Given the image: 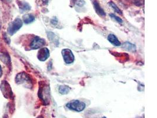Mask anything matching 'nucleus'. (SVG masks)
<instances>
[{
  "label": "nucleus",
  "instance_id": "1",
  "mask_svg": "<svg viewBox=\"0 0 157 118\" xmlns=\"http://www.w3.org/2000/svg\"><path fill=\"white\" fill-rule=\"evenodd\" d=\"M67 107L72 111L76 112H82L86 108V103L81 102L78 100L71 101L67 104Z\"/></svg>",
  "mask_w": 157,
  "mask_h": 118
},
{
  "label": "nucleus",
  "instance_id": "2",
  "mask_svg": "<svg viewBox=\"0 0 157 118\" xmlns=\"http://www.w3.org/2000/svg\"><path fill=\"white\" fill-rule=\"evenodd\" d=\"M22 24H23V22L20 18H17L15 19L14 21H13L10 24L8 28V34L10 36L14 35L15 33H17L21 28Z\"/></svg>",
  "mask_w": 157,
  "mask_h": 118
},
{
  "label": "nucleus",
  "instance_id": "3",
  "mask_svg": "<svg viewBox=\"0 0 157 118\" xmlns=\"http://www.w3.org/2000/svg\"><path fill=\"white\" fill-rule=\"evenodd\" d=\"M15 81L18 84H21V85H27L29 87L31 86L32 81L29 76V74H27L24 72L18 74L15 77Z\"/></svg>",
  "mask_w": 157,
  "mask_h": 118
},
{
  "label": "nucleus",
  "instance_id": "4",
  "mask_svg": "<svg viewBox=\"0 0 157 118\" xmlns=\"http://www.w3.org/2000/svg\"><path fill=\"white\" fill-rule=\"evenodd\" d=\"M45 44H46V41L44 39L38 36H36L33 39L30 44V48L33 50L38 49L41 48Z\"/></svg>",
  "mask_w": 157,
  "mask_h": 118
},
{
  "label": "nucleus",
  "instance_id": "5",
  "mask_svg": "<svg viewBox=\"0 0 157 118\" xmlns=\"http://www.w3.org/2000/svg\"><path fill=\"white\" fill-rule=\"evenodd\" d=\"M62 55L65 62L67 64H71L74 62L75 57L70 49H63L62 50Z\"/></svg>",
  "mask_w": 157,
  "mask_h": 118
},
{
  "label": "nucleus",
  "instance_id": "6",
  "mask_svg": "<svg viewBox=\"0 0 157 118\" xmlns=\"http://www.w3.org/2000/svg\"><path fill=\"white\" fill-rule=\"evenodd\" d=\"M49 57H50V51L46 47L41 48L38 52L37 57L39 60L41 61H45Z\"/></svg>",
  "mask_w": 157,
  "mask_h": 118
},
{
  "label": "nucleus",
  "instance_id": "7",
  "mask_svg": "<svg viewBox=\"0 0 157 118\" xmlns=\"http://www.w3.org/2000/svg\"><path fill=\"white\" fill-rule=\"evenodd\" d=\"M1 89L2 92L4 93V95L6 97L7 96H11L10 93L12 94V92L11 91L10 86L8 83V82L6 81H2V84L1 85Z\"/></svg>",
  "mask_w": 157,
  "mask_h": 118
},
{
  "label": "nucleus",
  "instance_id": "8",
  "mask_svg": "<svg viewBox=\"0 0 157 118\" xmlns=\"http://www.w3.org/2000/svg\"><path fill=\"white\" fill-rule=\"evenodd\" d=\"M93 6H94V8L95 9V12L100 16L105 17L106 15L104 10L100 6V4L97 1L95 0L93 1Z\"/></svg>",
  "mask_w": 157,
  "mask_h": 118
},
{
  "label": "nucleus",
  "instance_id": "9",
  "mask_svg": "<svg viewBox=\"0 0 157 118\" xmlns=\"http://www.w3.org/2000/svg\"><path fill=\"white\" fill-rule=\"evenodd\" d=\"M108 40L115 46H120L121 45L120 41L118 40L117 37L113 34H110L108 36Z\"/></svg>",
  "mask_w": 157,
  "mask_h": 118
},
{
  "label": "nucleus",
  "instance_id": "10",
  "mask_svg": "<svg viewBox=\"0 0 157 118\" xmlns=\"http://www.w3.org/2000/svg\"><path fill=\"white\" fill-rule=\"evenodd\" d=\"M122 47L126 50L129 52H135L136 50V46L134 44L129 42H125L122 45Z\"/></svg>",
  "mask_w": 157,
  "mask_h": 118
},
{
  "label": "nucleus",
  "instance_id": "11",
  "mask_svg": "<svg viewBox=\"0 0 157 118\" xmlns=\"http://www.w3.org/2000/svg\"><path fill=\"white\" fill-rule=\"evenodd\" d=\"M0 59L4 63H5L6 65H9L10 61V57L7 53H6L5 52H1L0 53Z\"/></svg>",
  "mask_w": 157,
  "mask_h": 118
},
{
  "label": "nucleus",
  "instance_id": "12",
  "mask_svg": "<svg viewBox=\"0 0 157 118\" xmlns=\"http://www.w3.org/2000/svg\"><path fill=\"white\" fill-rule=\"evenodd\" d=\"M34 20H35V17L32 14H27L23 16V22L27 24L33 22Z\"/></svg>",
  "mask_w": 157,
  "mask_h": 118
},
{
  "label": "nucleus",
  "instance_id": "13",
  "mask_svg": "<svg viewBox=\"0 0 157 118\" xmlns=\"http://www.w3.org/2000/svg\"><path fill=\"white\" fill-rule=\"evenodd\" d=\"M18 6L20 9L22 11H29L31 9V6L29 5V3L24 1L18 2Z\"/></svg>",
  "mask_w": 157,
  "mask_h": 118
},
{
  "label": "nucleus",
  "instance_id": "14",
  "mask_svg": "<svg viewBox=\"0 0 157 118\" xmlns=\"http://www.w3.org/2000/svg\"><path fill=\"white\" fill-rule=\"evenodd\" d=\"M108 4H109V6L111 7H112V8L114 10L115 12H116L117 13H118V14H122L121 10L118 8V7L115 4L114 2H113V1H109V2H108Z\"/></svg>",
  "mask_w": 157,
  "mask_h": 118
},
{
  "label": "nucleus",
  "instance_id": "15",
  "mask_svg": "<svg viewBox=\"0 0 157 118\" xmlns=\"http://www.w3.org/2000/svg\"><path fill=\"white\" fill-rule=\"evenodd\" d=\"M70 88L67 86H60L59 88V92L62 95H67L70 92Z\"/></svg>",
  "mask_w": 157,
  "mask_h": 118
},
{
  "label": "nucleus",
  "instance_id": "16",
  "mask_svg": "<svg viewBox=\"0 0 157 118\" xmlns=\"http://www.w3.org/2000/svg\"><path fill=\"white\" fill-rule=\"evenodd\" d=\"M110 15V17H112V18H113L114 20H116V22H118V23H122V20L121 18H120L119 17H117V16H116L114 14H109Z\"/></svg>",
  "mask_w": 157,
  "mask_h": 118
},
{
  "label": "nucleus",
  "instance_id": "17",
  "mask_svg": "<svg viewBox=\"0 0 157 118\" xmlns=\"http://www.w3.org/2000/svg\"><path fill=\"white\" fill-rule=\"evenodd\" d=\"M75 2L78 6H82L85 4V1L84 0H75Z\"/></svg>",
  "mask_w": 157,
  "mask_h": 118
},
{
  "label": "nucleus",
  "instance_id": "18",
  "mask_svg": "<svg viewBox=\"0 0 157 118\" xmlns=\"http://www.w3.org/2000/svg\"><path fill=\"white\" fill-rule=\"evenodd\" d=\"M2 74V68H1V65H0V77H1Z\"/></svg>",
  "mask_w": 157,
  "mask_h": 118
},
{
  "label": "nucleus",
  "instance_id": "19",
  "mask_svg": "<svg viewBox=\"0 0 157 118\" xmlns=\"http://www.w3.org/2000/svg\"><path fill=\"white\" fill-rule=\"evenodd\" d=\"M2 1H7V0H2Z\"/></svg>",
  "mask_w": 157,
  "mask_h": 118
},
{
  "label": "nucleus",
  "instance_id": "20",
  "mask_svg": "<svg viewBox=\"0 0 157 118\" xmlns=\"http://www.w3.org/2000/svg\"><path fill=\"white\" fill-rule=\"evenodd\" d=\"M106 118V117H105V116H104V117H103V118Z\"/></svg>",
  "mask_w": 157,
  "mask_h": 118
}]
</instances>
